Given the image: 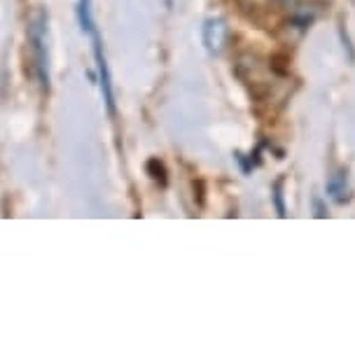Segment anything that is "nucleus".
<instances>
[{"label": "nucleus", "mask_w": 355, "mask_h": 357, "mask_svg": "<svg viewBox=\"0 0 355 357\" xmlns=\"http://www.w3.org/2000/svg\"><path fill=\"white\" fill-rule=\"evenodd\" d=\"M77 19H80V29H82V33L91 38V50H93V59H96L100 93H103V100H105V105H108V112L112 114V112H115L112 77H110V70H108V61H105L103 40H100V33H98L96 22H93V15H91V0H80V3H77Z\"/></svg>", "instance_id": "f257e3e1"}, {"label": "nucleus", "mask_w": 355, "mask_h": 357, "mask_svg": "<svg viewBox=\"0 0 355 357\" xmlns=\"http://www.w3.org/2000/svg\"><path fill=\"white\" fill-rule=\"evenodd\" d=\"M29 50L33 73H36L40 86L50 89V33H47V17L43 10L33 12L29 22Z\"/></svg>", "instance_id": "f03ea898"}, {"label": "nucleus", "mask_w": 355, "mask_h": 357, "mask_svg": "<svg viewBox=\"0 0 355 357\" xmlns=\"http://www.w3.org/2000/svg\"><path fill=\"white\" fill-rule=\"evenodd\" d=\"M227 40V24L220 17L206 19L204 24V45L211 54H220Z\"/></svg>", "instance_id": "7ed1b4c3"}, {"label": "nucleus", "mask_w": 355, "mask_h": 357, "mask_svg": "<svg viewBox=\"0 0 355 357\" xmlns=\"http://www.w3.org/2000/svg\"><path fill=\"white\" fill-rule=\"evenodd\" d=\"M327 197H330L334 204H346L348 199V173L344 168L334 171L327 180Z\"/></svg>", "instance_id": "20e7f679"}, {"label": "nucleus", "mask_w": 355, "mask_h": 357, "mask_svg": "<svg viewBox=\"0 0 355 357\" xmlns=\"http://www.w3.org/2000/svg\"><path fill=\"white\" fill-rule=\"evenodd\" d=\"M280 187H283V178H280L278 183L273 185V194H276V208H278V215H280V218H285V206H283V197H280Z\"/></svg>", "instance_id": "39448f33"}, {"label": "nucleus", "mask_w": 355, "mask_h": 357, "mask_svg": "<svg viewBox=\"0 0 355 357\" xmlns=\"http://www.w3.org/2000/svg\"><path fill=\"white\" fill-rule=\"evenodd\" d=\"M278 3H280V5H285V8H292V5L297 3V0H278Z\"/></svg>", "instance_id": "423d86ee"}]
</instances>
